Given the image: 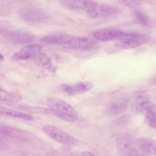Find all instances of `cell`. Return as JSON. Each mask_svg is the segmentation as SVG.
<instances>
[{"instance_id": "24", "label": "cell", "mask_w": 156, "mask_h": 156, "mask_svg": "<svg viewBox=\"0 0 156 156\" xmlns=\"http://www.w3.org/2000/svg\"><path fill=\"white\" fill-rule=\"evenodd\" d=\"M122 3L129 6H134L138 4L139 1H138L133 0H120Z\"/></svg>"}, {"instance_id": "17", "label": "cell", "mask_w": 156, "mask_h": 156, "mask_svg": "<svg viewBox=\"0 0 156 156\" xmlns=\"http://www.w3.org/2000/svg\"><path fill=\"white\" fill-rule=\"evenodd\" d=\"M0 114L1 115L21 119L27 121H32L34 119V118L29 114L1 106L0 108Z\"/></svg>"}, {"instance_id": "21", "label": "cell", "mask_w": 156, "mask_h": 156, "mask_svg": "<svg viewBox=\"0 0 156 156\" xmlns=\"http://www.w3.org/2000/svg\"><path fill=\"white\" fill-rule=\"evenodd\" d=\"M128 120L127 115L122 116L111 122L109 125V128L111 129H115L122 127L127 123Z\"/></svg>"}, {"instance_id": "18", "label": "cell", "mask_w": 156, "mask_h": 156, "mask_svg": "<svg viewBox=\"0 0 156 156\" xmlns=\"http://www.w3.org/2000/svg\"><path fill=\"white\" fill-rule=\"evenodd\" d=\"M22 99L21 96L19 94L6 91L0 88V100L1 101L14 103L20 101Z\"/></svg>"}, {"instance_id": "13", "label": "cell", "mask_w": 156, "mask_h": 156, "mask_svg": "<svg viewBox=\"0 0 156 156\" xmlns=\"http://www.w3.org/2000/svg\"><path fill=\"white\" fill-rule=\"evenodd\" d=\"M73 37L67 34H55L45 36L41 39V41L48 44H62L65 45Z\"/></svg>"}, {"instance_id": "15", "label": "cell", "mask_w": 156, "mask_h": 156, "mask_svg": "<svg viewBox=\"0 0 156 156\" xmlns=\"http://www.w3.org/2000/svg\"><path fill=\"white\" fill-rule=\"evenodd\" d=\"M0 132L3 135L22 141H26L28 139L26 133L20 129L12 127L1 126Z\"/></svg>"}, {"instance_id": "22", "label": "cell", "mask_w": 156, "mask_h": 156, "mask_svg": "<svg viewBox=\"0 0 156 156\" xmlns=\"http://www.w3.org/2000/svg\"><path fill=\"white\" fill-rule=\"evenodd\" d=\"M35 64L39 66H44L49 64L50 57L46 54L40 53L34 58Z\"/></svg>"}, {"instance_id": "6", "label": "cell", "mask_w": 156, "mask_h": 156, "mask_svg": "<svg viewBox=\"0 0 156 156\" xmlns=\"http://www.w3.org/2000/svg\"><path fill=\"white\" fill-rule=\"evenodd\" d=\"M94 87V83L90 81H80L74 84H63L61 86L62 91L69 96L81 94L91 90Z\"/></svg>"}, {"instance_id": "7", "label": "cell", "mask_w": 156, "mask_h": 156, "mask_svg": "<svg viewBox=\"0 0 156 156\" xmlns=\"http://www.w3.org/2000/svg\"><path fill=\"white\" fill-rule=\"evenodd\" d=\"M41 46L38 44H30L22 48L12 56L15 60H26L34 58L40 53Z\"/></svg>"}, {"instance_id": "8", "label": "cell", "mask_w": 156, "mask_h": 156, "mask_svg": "<svg viewBox=\"0 0 156 156\" xmlns=\"http://www.w3.org/2000/svg\"><path fill=\"white\" fill-rule=\"evenodd\" d=\"M143 38V37L140 34L126 32L117 41L121 48L124 49H131L140 46Z\"/></svg>"}, {"instance_id": "16", "label": "cell", "mask_w": 156, "mask_h": 156, "mask_svg": "<svg viewBox=\"0 0 156 156\" xmlns=\"http://www.w3.org/2000/svg\"><path fill=\"white\" fill-rule=\"evenodd\" d=\"M60 2L63 6L69 9L87 10L97 4L88 0H62Z\"/></svg>"}, {"instance_id": "5", "label": "cell", "mask_w": 156, "mask_h": 156, "mask_svg": "<svg viewBox=\"0 0 156 156\" xmlns=\"http://www.w3.org/2000/svg\"><path fill=\"white\" fill-rule=\"evenodd\" d=\"M118 12V9L115 7L105 4H96L87 10V14L89 17L95 18L109 16Z\"/></svg>"}, {"instance_id": "3", "label": "cell", "mask_w": 156, "mask_h": 156, "mask_svg": "<svg viewBox=\"0 0 156 156\" xmlns=\"http://www.w3.org/2000/svg\"><path fill=\"white\" fill-rule=\"evenodd\" d=\"M42 130L50 138L61 143L74 145L78 142V140L76 138L53 126L44 125L42 127Z\"/></svg>"}, {"instance_id": "1", "label": "cell", "mask_w": 156, "mask_h": 156, "mask_svg": "<svg viewBox=\"0 0 156 156\" xmlns=\"http://www.w3.org/2000/svg\"><path fill=\"white\" fill-rule=\"evenodd\" d=\"M47 103L51 113L64 121L73 122L78 119V115L75 109L68 104L60 99L50 97Z\"/></svg>"}, {"instance_id": "14", "label": "cell", "mask_w": 156, "mask_h": 156, "mask_svg": "<svg viewBox=\"0 0 156 156\" xmlns=\"http://www.w3.org/2000/svg\"><path fill=\"white\" fill-rule=\"evenodd\" d=\"M92 44V43L91 41L87 38L73 36L65 46L69 48L83 50L90 48Z\"/></svg>"}, {"instance_id": "9", "label": "cell", "mask_w": 156, "mask_h": 156, "mask_svg": "<svg viewBox=\"0 0 156 156\" xmlns=\"http://www.w3.org/2000/svg\"><path fill=\"white\" fill-rule=\"evenodd\" d=\"M123 32V31L116 28H104L95 31L93 33V36L98 41H108L118 40Z\"/></svg>"}, {"instance_id": "26", "label": "cell", "mask_w": 156, "mask_h": 156, "mask_svg": "<svg viewBox=\"0 0 156 156\" xmlns=\"http://www.w3.org/2000/svg\"><path fill=\"white\" fill-rule=\"evenodd\" d=\"M48 69L51 71H54L56 69V68L50 65L48 67Z\"/></svg>"}, {"instance_id": "4", "label": "cell", "mask_w": 156, "mask_h": 156, "mask_svg": "<svg viewBox=\"0 0 156 156\" xmlns=\"http://www.w3.org/2000/svg\"><path fill=\"white\" fill-rule=\"evenodd\" d=\"M2 34L8 40L20 44H26L34 41V37L32 34L23 31L3 29L1 30Z\"/></svg>"}, {"instance_id": "12", "label": "cell", "mask_w": 156, "mask_h": 156, "mask_svg": "<svg viewBox=\"0 0 156 156\" xmlns=\"http://www.w3.org/2000/svg\"><path fill=\"white\" fill-rule=\"evenodd\" d=\"M20 15L24 21L31 23L43 22L48 18L47 14L37 10L26 11L22 12Z\"/></svg>"}, {"instance_id": "10", "label": "cell", "mask_w": 156, "mask_h": 156, "mask_svg": "<svg viewBox=\"0 0 156 156\" xmlns=\"http://www.w3.org/2000/svg\"><path fill=\"white\" fill-rule=\"evenodd\" d=\"M128 106V101L126 99H119L108 106L105 111V113L109 117L119 115L126 110Z\"/></svg>"}, {"instance_id": "20", "label": "cell", "mask_w": 156, "mask_h": 156, "mask_svg": "<svg viewBox=\"0 0 156 156\" xmlns=\"http://www.w3.org/2000/svg\"><path fill=\"white\" fill-rule=\"evenodd\" d=\"M134 14L136 20L140 24L145 27L150 26V20L148 16L144 12L137 9L135 11Z\"/></svg>"}, {"instance_id": "28", "label": "cell", "mask_w": 156, "mask_h": 156, "mask_svg": "<svg viewBox=\"0 0 156 156\" xmlns=\"http://www.w3.org/2000/svg\"><path fill=\"white\" fill-rule=\"evenodd\" d=\"M155 82H156V78L155 79Z\"/></svg>"}, {"instance_id": "25", "label": "cell", "mask_w": 156, "mask_h": 156, "mask_svg": "<svg viewBox=\"0 0 156 156\" xmlns=\"http://www.w3.org/2000/svg\"><path fill=\"white\" fill-rule=\"evenodd\" d=\"M70 156H96L94 154L88 151H83L74 154Z\"/></svg>"}, {"instance_id": "11", "label": "cell", "mask_w": 156, "mask_h": 156, "mask_svg": "<svg viewBox=\"0 0 156 156\" xmlns=\"http://www.w3.org/2000/svg\"><path fill=\"white\" fill-rule=\"evenodd\" d=\"M135 142L143 152L156 155V140L149 138L141 137L136 138Z\"/></svg>"}, {"instance_id": "27", "label": "cell", "mask_w": 156, "mask_h": 156, "mask_svg": "<svg viewBox=\"0 0 156 156\" xmlns=\"http://www.w3.org/2000/svg\"><path fill=\"white\" fill-rule=\"evenodd\" d=\"M3 58H4V57H3V56L1 54H0V61H1L2 60Z\"/></svg>"}, {"instance_id": "23", "label": "cell", "mask_w": 156, "mask_h": 156, "mask_svg": "<svg viewBox=\"0 0 156 156\" xmlns=\"http://www.w3.org/2000/svg\"><path fill=\"white\" fill-rule=\"evenodd\" d=\"M144 96L142 95L138 96L133 104V108L137 112H140L141 105L145 101L147 100L146 98Z\"/></svg>"}, {"instance_id": "19", "label": "cell", "mask_w": 156, "mask_h": 156, "mask_svg": "<svg viewBox=\"0 0 156 156\" xmlns=\"http://www.w3.org/2000/svg\"><path fill=\"white\" fill-rule=\"evenodd\" d=\"M10 105L19 109L29 112L41 113H51V112L48 108H47L14 104H12Z\"/></svg>"}, {"instance_id": "2", "label": "cell", "mask_w": 156, "mask_h": 156, "mask_svg": "<svg viewBox=\"0 0 156 156\" xmlns=\"http://www.w3.org/2000/svg\"><path fill=\"white\" fill-rule=\"evenodd\" d=\"M116 143L119 152L123 156H144V152L138 148L128 133L119 134L117 136Z\"/></svg>"}]
</instances>
